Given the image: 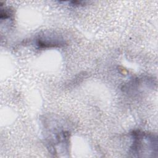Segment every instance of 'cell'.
Listing matches in <instances>:
<instances>
[{"label": "cell", "instance_id": "obj_1", "mask_svg": "<svg viewBox=\"0 0 158 158\" xmlns=\"http://www.w3.org/2000/svg\"><path fill=\"white\" fill-rule=\"evenodd\" d=\"M132 144L130 153L133 156L143 153L157 152V138L152 134L135 131L132 133Z\"/></svg>", "mask_w": 158, "mask_h": 158}]
</instances>
